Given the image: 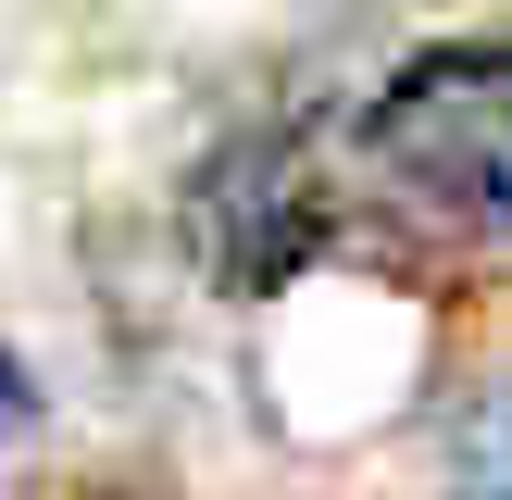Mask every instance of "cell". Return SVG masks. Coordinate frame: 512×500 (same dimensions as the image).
<instances>
[{
    "instance_id": "cell-4",
    "label": "cell",
    "mask_w": 512,
    "mask_h": 500,
    "mask_svg": "<svg viewBox=\"0 0 512 500\" xmlns=\"http://www.w3.org/2000/svg\"><path fill=\"white\" fill-rule=\"evenodd\" d=\"M25 413H38V388H25V363L0 350V438H25Z\"/></svg>"
},
{
    "instance_id": "cell-3",
    "label": "cell",
    "mask_w": 512,
    "mask_h": 500,
    "mask_svg": "<svg viewBox=\"0 0 512 500\" xmlns=\"http://www.w3.org/2000/svg\"><path fill=\"white\" fill-rule=\"evenodd\" d=\"M450 475H463V500H512V375H488L450 413Z\"/></svg>"
},
{
    "instance_id": "cell-1",
    "label": "cell",
    "mask_w": 512,
    "mask_h": 500,
    "mask_svg": "<svg viewBox=\"0 0 512 500\" xmlns=\"http://www.w3.org/2000/svg\"><path fill=\"white\" fill-rule=\"evenodd\" d=\"M363 163L400 213L512 238V38H450L413 50L363 100Z\"/></svg>"
},
{
    "instance_id": "cell-2",
    "label": "cell",
    "mask_w": 512,
    "mask_h": 500,
    "mask_svg": "<svg viewBox=\"0 0 512 500\" xmlns=\"http://www.w3.org/2000/svg\"><path fill=\"white\" fill-rule=\"evenodd\" d=\"M213 225H225V275H238V288H275V275L313 250L300 163H288V150H238V163L213 175Z\"/></svg>"
}]
</instances>
